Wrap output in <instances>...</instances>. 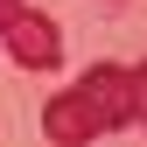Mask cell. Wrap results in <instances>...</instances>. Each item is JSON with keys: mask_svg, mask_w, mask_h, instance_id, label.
I'll return each instance as SVG.
<instances>
[{"mask_svg": "<svg viewBox=\"0 0 147 147\" xmlns=\"http://www.w3.org/2000/svg\"><path fill=\"white\" fill-rule=\"evenodd\" d=\"M140 126V91H133V63H91L70 91H56L42 112L49 140H91V133H119Z\"/></svg>", "mask_w": 147, "mask_h": 147, "instance_id": "1", "label": "cell"}, {"mask_svg": "<svg viewBox=\"0 0 147 147\" xmlns=\"http://www.w3.org/2000/svg\"><path fill=\"white\" fill-rule=\"evenodd\" d=\"M0 35H7V56L21 63V70H56V63H63V28L49 21V14H28V7H21Z\"/></svg>", "mask_w": 147, "mask_h": 147, "instance_id": "2", "label": "cell"}, {"mask_svg": "<svg viewBox=\"0 0 147 147\" xmlns=\"http://www.w3.org/2000/svg\"><path fill=\"white\" fill-rule=\"evenodd\" d=\"M133 91H140V126H147V63H133Z\"/></svg>", "mask_w": 147, "mask_h": 147, "instance_id": "3", "label": "cell"}, {"mask_svg": "<svg viewBox=\"0 0 147 147\" xmlns=\"http://www.w3.org/2000/svg\"><path fill=\"white\" fill-rule=\"evenodd\" d=\"M14 14H21V0H0V28H7V21H14Z\"/></svg>", "mask_w": 147, "mask_h": 147, "instance_id": "4", "label": "cell"}]
</instances>
